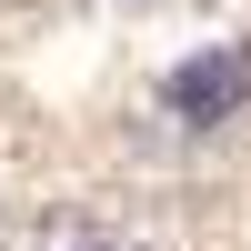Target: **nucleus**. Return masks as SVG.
<instances>
[{"instance_id": "nucleus-1", "label": "nucleus", "mask_w": 251, "mask_h": 251, "mask_svg": "<svg viewBox=\"0 0 251 251\" xmlns=\"http://www.w3.org/2000/svg\"><path fill=\"white\" fill-rule=\"evenodd\" d=\"M161 100H171L181 121H231L241 100H251V50H241V40H221V50H191L171 80H161Z\"/></svg>"}]
</instances>
